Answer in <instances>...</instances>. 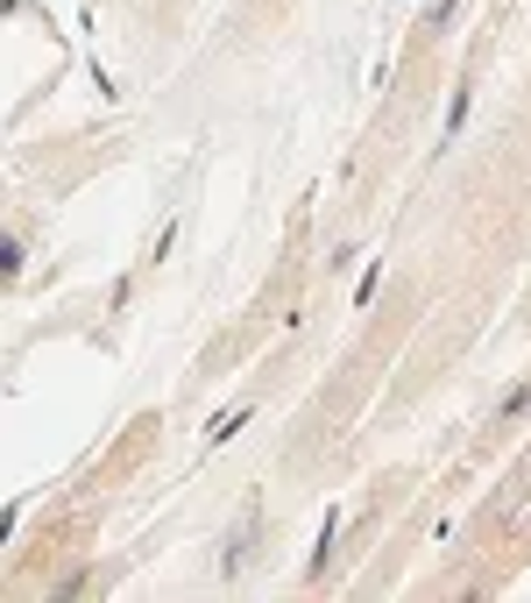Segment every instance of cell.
<instances>
[{"label":"cell","instance_id":"1","mask_svg":"<svg viewBox=\"0 0 531 603\" xmlns=\"http://www.w3.org/2000/svg\"><path fill=\"white\" fill-rule=\"evenodd\" d=\"M22 235H0V284H14V277H22Z\"/></svg>","mask_w":531,"mask_h":603}]
</instances>
